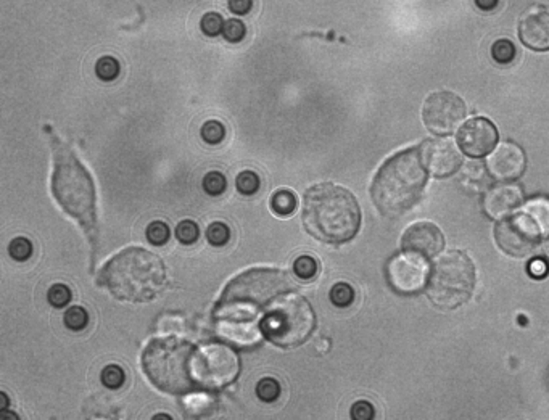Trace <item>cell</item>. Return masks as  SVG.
Instances as JSON below:
<instances>
[{
  "instance_id": "1",
  "label": "cell",
  "mask_w": 549,
  "mask_h": 420,
  "mask_svg": "<svg viewBox=\"0 0 549 420\" xmlns=\"http://www.w3.org/2000/svg\"><path fill=\"white\" fill-rule=\"evenodd\" d=\"M303 224L314 239L340 245L358 234L361 211L347 188L330 182L318 184L305 193Z\"/></svg>"
},
{
  "instance_id": "2",
  "label": "cell",
  "mask_w": 549,
  "mask_h": 420,
  "mask_svg": "<svg viewBox=\"0 0 549 420\" xmlns=\"http://www.w3.org/2000/svg\"><path fill=\"white\" fill-rule=\"evenodd\" d=\"M98 282L118 300L147 303L166 284V267L149 250L129 247L113 256L102 269Z\"/></svg>"
},
{
  "instance_id": "3",
  "label": "cell",
  "mask_w": 549,
  "mask_h": 420,
  "mask_svg": "<svg viewBox=\"0 0 549 420\" xmlns=\"http://www.w3.org/2000/svg\"><path fill=\"white\" fill-rule=\"evenodd\" d=\"M292 289V282L279 269H250L227 284L215 309L216 320H239L258 324L263 306L281 298Z\"/></svg>"
},
{
  "instance_id": "4",
  "label": "cell",
  "mask_w": 549,
  "mask_h": 420,
  "mask_svg": "<svg viewBox=\"0 0 549 420\" xmlns=\"http://www.w3.org/2000/svg\"><path fill=\"white\" fill-rule=\"evenodd\" d=\"M52 193L61 210L86 230L89 239L97 234L96 187L91 174L68 145L55 140Z\"/></svg>"
},
{
  "instance_id": "5",
  "label": "cell",
  "mask_w": 549,
  "mask_h": 420,
  "mask_svg": "<svg viewBox=\"0 0 549 420\" xmlns=\"http://www.w3.org/2000/svg\"><path fill=\"white\" fill-rule=\"evenodd\" d=\"M420 150L396 153L378 169L371 193L377 210L388 218H398L419 201L427 182Z\"/></svg>"
},
{
  "instance_id": "6",
  "label": "cell",
  "mask_w": 549,
  "mask_h": 420,
  "mask_svg": "<svg viewBox=\"0 0 549 420\" xmlns=\"http://www.w3.org/2000/svg\"><path fill=\"white\" fill-rule=\"evenodd\" d=\"M195 348L177 337L155 338L147 344L142 366L156 388L169 395H186L193 390L195 379L192 361Z\"/></svg>"
},
{
  "instance_id": "7",
  "label": "cell",
  "mask_w": 549,
  "mask_h": 420,
  "mask_svg": "<svg viewBox=\"0 0 549 420\" xmlns=\"http://www.w3.org/2000/svg\"><path fill=\"white\" fill-rule=\"evenodd\" d=\"M475 285V267L461 252L442 256L430 274L427 294L440 309H454L471 298Z\"/></svg>"
},
{
  "instance_id": "8",
  "label": "cell",
  "mask_w": 549,
  "mask_h": 420,
  "mask_svg": "<svg viewBox=\"0 0 549 420\" xmlns=\"http://www.w3.org/2000/svg\"><path fill=\"white\" fill-rule=\"evenodd\" d=\"M316 327V316L311 305L298 295L281 296L261 322L263 335L276 346L295 348L310 338Z\"/></svg>"
},
{
  "instance_id": "9",
  "label": "cell",
  "mask_w": 549,
  "mask_h": 420,
  "mask_svg": "<svg viewBox=\"0 0 549 420\" xmlns=\"http://www.w3.org/2000/svg\"><path fill=\"white\" fill-rule=\"evenodd\" d=\"M239 371L237 355L224 344H208L195 349L192 374L197 385L205 388H222L237 379Z\"/></svg>"
},
{
  "instance_id": "10",
  "label": "cell",
  "mask_w": 549,
  "mask_h": 420,
  "mask_svg": "<svg viewBox=\"0 0 549 420\" xmlns=\"http://www.w3.org/2000/svg\"><path fill=\"white\" fill-rule=\"evenodd\" d=\"M543 234L537 221L528 213L501 219L495 228V240L506 254L514 258L527 256L537 248Z\"/></svg>"
},
{
  "instance_id": "11",
  "label": "cell",
  "mask_w": 549,
  "mask_h": 420,
  "mask_svg": "<svg viewBox=\"0 0 549 420\" xmlns=\"http://www.w3.org/2000/svg\"><path fill=\"white\" fill-rule=\"evenodd\" d=\"M422 116L430 132L438 135L451 134L466 116V103L453 92H435L425 100Z\"/></svg>"
},
{
  "instance_id": "12",
  "label": "cell",
  "mask_w": 549,
  "mask_h": 420,
  "mask_svg": "<svg viewBox=\"0 0 549 420\" xmlns=\"http://www.w3.org/2000/svg\"><path fill=\"white\" fill-rule=\"evenodd\" d=\"M387 277L390 285L398 294L409 295L422 289L427 277V263L420 254L405 252L391 258L387 267Z\"/></svg>"
},
{
  "instance_id": "13",
  "label": "cell",
  "mask_w": 549,
  "mask_h": 420,
  "mask_svg": "<svg viewBox=\"0 0 549 420\" xmlns=\"http://www.w3.org/2000/svg\"><path fill=\"white\" fill-rule=\"evenodd\" d=\"M498 142L496 126L486 118H474L467 121L458 134V144L469 157L480 158L488 155Z\"/></svg>"
},
{
  "instance_id": "14",
  "label": "cell",
  "mask_w": 549,
  "mask_h": 420,
  "mask_svg": "<svg viewBox=\"0 0 549 420\" xmlns=\"http://www.w3.org/2000/svg\"><path fill=\"white\" fill-rule=\"evenodd\" d=\"M429 171L437 177H448L461 166L462 157L456 145L446 139L427 140L419 148Z\"/></svg>"
},
{
  "instance_id": "15",
  "label": "cell",
  "mask_w": 549,
  "mask_h": 420,
  "mask_svg": "<svg viewBox=\"0 0 549 420\" xmlns=\"http://www.w3.org/2000/svg\"><path fill=\"white\" fill-rule=\"evenodd\" d=\"M401 245L405 252L432 258L443 250L444 237L442 230L432 223H416L406 229Z\"/></svg>"
},
{
  "instance_id": "16",
  "label": "cell",
  "mask_w": 549,
  "mask_h": 420,
  "mask_svg": "<svg viewBox=\"0 0 549 420\" xmlns=\"http://www.w3.org/2000/svg\"><path fill=\"white\" fill-rule=\"evenodd\" d=\"M488 168L491 176L496 181H515L524 174L525 169V155L522 148L513 142H506L491 155Z\"/></svg>"
},
{
  "instance_id": "17",
  "label": "cell",
  "mask_w": 549,
  "mask_h": 420,
  "mask_svg": "<svg viewBox=\"0 0 549 420\" xmlns=\"http://www.w3.org/2000/svg\"><path fill=\"white\" fill-rule=\"evenodd\" d=\"M519 36L528 49L549 50V12L533 8L525 13L519 25Z\"/></svg>"
},
{
  "instance_id": "18",
  "label": "cell",
  "mask_w": 549,
  "mask_h": 420,
  "mask_svg": "<svg viewBox=\"0 0 549 420\" xmlns=\"http://www.w3.org/2000/svg\"><path fill=\"white\" fill-rule=\"evenodd\" d=\"M522 203V190L517 186H499L491 188L484 198L486 214L493 219L506 216Z\"/></svg>"
},
{
  "instance_id": "19",
  "label": "cell",
  "mask_w": 549,
  "mask_h": 420,
  "mask_svg": "<svg viewBox=\"0 0 549 420\" xmlns=\"http://www.w3.org/2000/svg\"><path fill=\"white\" fill-rule=\"evenodd\" d=\"M217 333L229 342L242 346H252L261 338V325L239 322V320H216Z\"/></svg>"
},
{
  "instance_id": "20",
  "label": "cell",
  "mask_w": 549,
  "mask_h": 420,
  "mask_svg": "<svg viewBox=\"0 0 549 420\" xmlns=\"http://www.w3.org/2000/svg\"><path fill=\"white\" fill-rule=\"evenodd\" d=\"M271 208L277 216H290L297 210V197L290 190H279L271 198Z\"/></svg>"
},
{
  "instance_id": "21",
  "label": "cell",
  "mask_w": 549,
  "mask_h": 420,
  "mask_svg": "<svg viewBox=\"0 0 549 420\" xmlns=\"http://www.w3.org/2000/svg\"><path fill=\"white\" fill-rule=\"evenodd\" d=\"M525 213H528L532 218L537 221L543 232L549 230V201L544 198H538V200L530 201L525 206Z\"/></svg>"
},
{
  "instance_id": "22",
  "label": "cell",
  "mask_w": 549,
  "mask_h": 420,
  "mask_svg": "<svg viewBox=\"0 0 549 420\" xmlns=\"http://www.w3.org/2000/svg\"><path fill=\"white\" fill-rule=\"evenodd\" d=\"M515 47L510 41L508 39H499L496 41L493 47H491V56L496 63L499 65H510L515 58Z\"/></svg>"
},
{
  "instance_id": "23",
  "label": "cell",
  "mask_w": 549,
  "mask_h": 420,
  "mask_svg": "<svg viewBox=\"0 0 549 420\" xmlns=\"http://www.w3.org/2000/svg\"><path fill=\"white\" fill-rule=\"evenodd\" d=\"M293 272L301 280H311L318 274V261L312 256L303 254V256L297 258L295 264H293Z\"/></svg>"
},
{
  "instance_id": "24",
  "label": "cell",
  "mask_w": 549,
  "mask_h": 420,
  "mask_svg": "<svg viewBox=\"0 0 549 420\" xmlns=\"http://www.w3.org/2000/svg\"><path fill=\"white\" fill-rule=\"evenodd\" d=\"M330 301L338 308H348L349 305L354 301V290L352 285L345 284V282H338L330 290Z\"/></svg>"
},
{
  "instance_id": "25",
  "label": "cell",
  "mask_w": 549,
  "mask_h": 420,
  "mask_svg": "<svg viewBox=\"0 0 549 420\" xmlns=\"http://www.w3.org/2000/svg\"><path fill=\"white\" fill-rule=\"evenodd\" d=\"M63 320L66 327L74 330V332H79V330L87 327L89 316L86 313V309L81 308V306H73V308L66 309Z\"/></svg>"
},
{
  "instance_id": "26",
  "label": "cell",
  "mask_w": 549,
  "mask_h": 420,
  "mask_svg": "<svg viewBox=\"0 0 549 420\" xmlns=\"http://www.w3.org/2000/svg\"><path fill=\"white\" fill-rule=\"evenodd\" d=\"M257 395L258 398L264 401V403H272L279 398L281 395V385L276 379H271V377H266V379H261L258 382L257 386Z\"/></svg>"
},
{
  "instance_id": "27",
  "label": "cell",
  "mask_w": 549,
  "mask_h": 420,
  "mask_svg": "<svg viewBox=\"0 0 549 420\" xmlns=\"http://www.w3.org/2000/svg\"><path fill=\"white\" fill-rule=\"evenodd\" d=\"M96 74L102 81H113L120 74V63L113 56H103L97 61Z\"/></svg>"
},
{
  "instance_id": "28",
  "label": "cell",
  "mask_w": 549,
  "mask_h": 420,
  "mask_svg": "<svg viewBox=\"0 0 549 420\" xmlns=\"http://www.w3.org/2000/svg\"><path fill=\"white\" fill-rule=\"evenodd\" d=\"M213 401L210 396L203 395V393H195L189 398L184 399V408H186V412L191 415H200L203 412H206L208 409L211 408Z\"/></svg>"
},
{
  "instance_id": "29",
  "label": "cell",
  "mask_w": 549,
  "mask_h": 420,
  "mask_svg": "<svg viewBox=\"0 0 549 420\" xmlns=\"http://www.w3.org/2000/svg\"><path fill=\"white\" fill-rule=\"evenodd\" d=\"M125 380H126L125 371H122L120 366L110 364L102 371V382L107 388H110V390L121 388L122 384H125Z\"/></svg>"
},
{
  "instance_id": "30",
  "label": "cell",
  "mask_w": 549,
  "mask_h": 420,
  "mask_svg": "<svg viewBox=\"0 0 549 420\" xmlns=\"http://www.w3.org/2000/svg\"><path fill=\"white\" fill-rule=\"evenodd\" d=\"M206 239L213 247H224L230 239V230L224 223H213L206 229Z\"/></svg>"
},
{
  "instance_id": "31",
  "label": "cell",
  "mask_w": 549,
  "mask_h": 420,
  "mask_svg": "<svg viewBox=\"0 0 549 420\" xmlns=\"http://www.w3.org/2000/svg\"><path fill=\"white\" fill-rule=\"evenodd\" d=\"M147 239H149L150 243L156 245V247H162L169 240V228L168 224H164L163 221H153V223L149 224L147 228Z\"/></svg>"
},
{
  "instance_id": "32",
  "label": "cell",
  "mask_w": 549,
  "mask_h": 420,
  "mask_svg": "<svg viewBox=\"0 0 549 420\" xmlns=\"http://www.w3.org/2000/svg\"><path fill=\"white\" fill-rule=\"evenodd\" d=\"M224 135H226L224 126H222L219 121H215V120L208 121L202 127V139L211 145L222 142Z\"/></svg>"
},
{
  "instance_id": "33",
  "label": "cell",
  "mask_w": 549,
  "mask_h": 420,
  "mask_svg": "<svg viewBox=\"0 0 549 420\" xmlns=\"http://www.w3.org/2000/svg\"><path fill=\"white\" fill-rule=\"evenodd\" d=\"M235 186H237V190L244 193V195H253L259 188V177L253 171H244L237 176Z\"/></svg>"
},
{
  "instance_id": "34",
  "label": "cell",
  "mask_w": 549,
  "mask_h": 420,
  "mask_svg": "<svg viewBox=\"0 0 549 420\" xmlns=\"http://www.w3.org/2000/svg\"><path fill=\"white\" fill-rule=\"evenodd\" d=\"M8 253L13 259L17 261H26V259L31 258L32 254V245L28 239L25 237H17L12 240L10 247H8Z\"/></svg>"
},
{
  "instance_id": "35",
  "label": "cell",
  "mask_w": 549,
  "mask_h": 420,
  "mask_svg": "<svg viewBox=\"0 0 549 420\" xmlns=\"http://www.w3.org/2000/svg\"><path fill=\"white\" fill-rule=\"evenodd\" d=\"M200 230L193 221H182L176 228V239L184 245H192L198 240Z\"/></svg>"
},
{
  "instance_id": "36",
  "label": "cell",
  "mask_w": 549,
  "mask_h": 420,
  "mask_svg": "<svg viewBox=\"0 0 549 420\" xmlns=\"http://www.w3.org/2000/svg\"><path fill=\"white\" fill-rule=\"evenodd\" d=\"M226 187H227L226 177L217 171L208 173L205 179H203V188H205L206 193H210L213 197L221 195V193L226 190Z\"/></svg>"
},
{
  "instance_id": "37",
  "label": "cell",
  "mask_w": 549,
  "mask_h": 420,
  "mask_svg": "<svg viewBox=\"0 0 549 420\" xmlns=\"http://www.w3.org/2000/svg\"><path fill=\"white\" fill-rule=\"evenodd\" d=\"M200 26H202V31L205 32L206 36L213 37V36H217L219 32H222V26H224V23H222V18L219 13L210 12L202 18Z\"/></svg>"
},
{
  "instance_id": "38",
  "label": "cell",
  "mask_w": 549,
  "mask_h": 420,
  "mask_svg": "<svg viewBox=\"0 0 549 420\" xmlns=\"http://www.w3.org/2000/svg\"><path fill=\"white\" fill-rule=\"evenodd\" d=\"M245 25L240 20H229L222 26V36L229 42H240L245 37Z\"/></svg>"
},
{
  "instance_id": "39",
  "label": "cell",
  "mask_w": 549,
  "mask_h": 420,
  "mask_svg": "<svg viewBox=\"0 0 549 420\" xmlns=\"http://www.w3.org/2000/svg\"><path fill=\"white\" fill-rule=\"evenodd\" d=\"M71 290L63 284H55L49 290V303L55 308H63L69 303Z\"/></svg>"
},
{
  "instance_id": "40",
  "label": "cell",
  "mask_w": 549,
  "mask_h": 420,
  "mask_svg": "<svg viewBox=\"0 0 549 420\" xmlns=\"http://www.w3.org/2000/svg\"><path fill=\"white\" fill-rule=\"evenodd\" d=\"M374 412H376V410H374L372 404L367 403V401H358V403H354L352 408V415H353V419H356V420L372 419Z\"/></svg>"
},
{
  "instance_id": "41",
  "label": "cell",
  "mask_w": 549,
  "mask_h": 420,
  "mask_svg": "<svg viewBox=\"0 0 549 420\" xmlns=\"http://www.w3.org/2000/svg\"><path fill=\"white\" fill-rule=\"evenodd\" d=\"M528 272H530V276H532V277H537V278L544 277L549 272L546 261H544V259H541V258L532 259V261H530V264H528Z\"/></svg>"
},
{
  "instance_id": "42",
  "label": "cell",
  "mask_w": 549,
  "mask_h": 420,
  "mask_svg": "<svg viewBox=\"0 0 549 420\" xmlns=\"http://www.w3.org/2000/svg\"><path fill=\"white\" fill-rule=\"evenodd\" d=\"M252 7L253 0H229V10L235 15H247Z\"/></svg>"
},
{
  "instance_id": "43",
  "label": "cell",
  "mask_w": 549,
  "mask_h": 420,
  "mask_svg": "<svg viewBox=\"0 0 549 420\" xmlns=\"http://www.w3.org/2000/svg\"><path fill=\"white\" fill-rule=\"evenodd\" d=\"M475 3H477V7L480 8V10L491 12V10H495L496 7H498L499 0H475Z\"/></svg>"
},
{
  "instance_id": "44",
  "label": "cell",
  "mask_w": 549,
  "mask_h": 420,
  "mask_svg": "<svg viewBox=\"0 0 549 420\" xmlns=\"http://www.w3.org/2000/svg\"><path fill=\"white\" fill-rule=\"evenodd\" d=\"M0 399H2V404H0V409H6V406L8 404V399H7V395L6 393H0Z\"/></svg>"
},
{
  "instance_id": "45",
  "label": "cell",
  "mask_w": 549,
  "mask_h": 420,
  "mask_svg": "<svg viewBox=\"0 0 549 420\" xmlns=\"http://www.w3.org/2000/svg\"><path fill=\"white\" fill-rule=\"evenodd\" d=\"M544 253H546V256L549 258V237L546 240V243H544Z\"/></svg>"
}]
</instances>
